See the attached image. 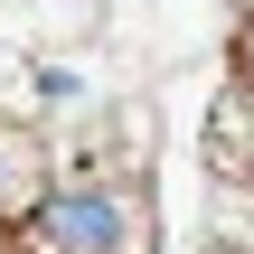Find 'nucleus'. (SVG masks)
<instances>
[{
    "instance_id": "2",
    "label": "nucleus",
    "mask_w": 254,
    "mask_h": 254,
    "mask_svg": "<svg viewBox=\"0 0 254 254\" xmlns=\"http://www.w3.org/2000/svg\"><path fill=\"white\" fill-rule=\"evenodd\" d=\"M207 160H217V170H236V179L254 170V104H245V94H226V104H217V123H207Z\"/></svg>"
},
{
    "instance_id": "5",
    "label": "nucleus",
    "mask_w": 254,
    "mask_h": 254,
    "mask_svg": "<svg viewBox=\"0 0 254 254\" xmlns=\"http://www.w3.org/2000/svg\"><path fill=\"white\" fill-rule=\"evenodd\" d=\"M28 245H38V236H28ZM38 254H57V245H38Z\"/></svg>"
},
{
    "instance_id": "1",
    "label": "nucleus",
    "mask_w": 254,
    "mask_h": 254,
    "mask_svg": "<svg viewBox=\"0 0 254 254\" xmlns=\"http://www.w3.org/2000/svg\"><path fill=\"white\" fill-rule=\"evenodd\" d=\"M28 236L57 254H123L132 236V217H123V198L113 189H47L38 198V217H28Z\"/></svg>"
},
{
    "instance_id": "4",
    "label": "nucleus",
    "mask_w": 254,
    "mask_h": 254,
    "mask_svg": "<svg viewBox=\"0 0 254 254\" xmlns=\"http://www.w3.org/2000/svg\"><path fill=\"white\" fill-rule=\"evenodd\" d=\"M245 75H254V28H245Z\"/></svg>"
},
{
    "instance_id": "3",
    "label": "nucleus",
    "mask_w": 254,
    "mask_h": 254,
    "mask_svg": "<svg viewBox=\"0 0 254 254\" xmlns=\"http://www.w3.org/2000/svg\"><path fill=\"white\" fill-rule=\"evenodd\" d=\"M0 198H9V151H0Z\"/></svg>"
}]
</instances>
